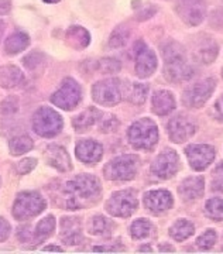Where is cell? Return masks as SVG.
<instances>
[{
  "instance_id": "23",
  "label": "cell",
  "mask_w": 223,
  "mask_h": 254,
  "mask_svg": "<svg viewBox=\"0 0 223 254\" xmlns=\"http://www.w3.org/2000/svg\"><path fill=\"white\" fill-rule=\"evenodd\" d=\"M65 40L67 43L75 48V50H83L89 46L90 43V34L88 30H85L80 26H72L67 30L65 33Z\"/></svg>"
},
{
  "instance_id": "27",
  "label": "cell",
  "mask_w": 223,
  "mask_h": 254,
  "mask_svg": "<svg viewBox=\"0 0 223 254\" xmlns=\"http://www.w3.org/2000/svg\"><path fill=\"white\" fill-rule=\"evenodd\" d=\"M30 44V38L28 36H26L24 33H14L6 40V44H4V48H6V53L10 55L18 54L21 51H24L27 47Z\"/></svg>"
},
{
  "instance_id": "8",
  "label": "cell",
  "mask_w": 223,
  "mask_h": 254,
  "mask_svg": "<svg viewBox=\"0 0 223 254\" xmlns=\"http://www.w3.org/2000/svg\"><path fill=\"white\" fill-rule=\"evenodd\" d=\"M137 196L132 190H117L106 202V210L116 218H129L137 209Z\"/></svg>"
},
{
  "instance_id": "22",
  "label": "cell",
  "mask_w": 223,
  "mask_h": 254,
  "mask_svg": "<svg viewBox=\"0 0 223 254\" xmlns=\"http://www.w3.org/2000/svg\"><path fill=\"white\" fill-rule=\"evenodd\" d=\"M24 81V75L20 68L14 65H4L0 66V86L4 89H11L21 85Z\"/></svg>"
},
{
  "instance_id": "49",
  "label": "cell",
  "mask_w": 223,
  "mask_h": 254,
  "mask_svg": "<svg viewBox=\"0 0 223 254\" xmlns=\"http://www.w3.org/2000/svg\"><path fill=\"white\" fill-rule=\"evenodd\" d=\"M45 3H58L60 0H44Z\"/></svg>"
},
{
  "instance_id": "32",
  "label": "cell",
  "mask_w": 223,
  "mask_h": 254,
  "mask_svg": "<svg viewBox=\"0 0 223 254\" xmlns=\"http://www.w3.org/2000/svg\"><path fill=\"white\" fill-rule=\"evenodd\" d=\"M152 226L151 222H149L147 219H139L133 222V225L130 227L132 230V237L136 239V240H142V239H146L149 237L152 233Z\"/></svg>"
},
{
  "instance_id": "6",
  "label": "cell",
  "mask_w": 223,
  "mask_h": 254,
  "mask_svg": "<svg viewBox=\"0 0 223 254\" xmlns=\"http://www.w3.org/2000/svg\"><path fill=\"white\" fill-rule=\"evenodd\" d=\"M45 209V200L37 192H21L13 205V215L18 220H27L40 215Z\"/></svg>"
},
{
  "instance_id": "7",
  "label": "cell",
  "mask_w": 223,
  "mask_h": 254,
  "mask_svg": "<svg viewBox=\"0 0 223 254\" xmlns=\"http://www.w3.org/2000/svg\"><path fill=\"white\" fill-rule=\"evenodd\" d=\"M92 96L102 106H113L123 98V85L116 78L96 82L92 88Z\"/></svg>"
},
{
  "instance_id": "1",
  "label": "cell",
  "mask_w": 223,
  "mask_h": 254,
  "mask_svg": "<svg viewBox=\"0 0 223 254\" xmlns=\"http://www.w3.org/2000/svg\"><path fill=\"white\" fill-rule=\"evenodd\" d=\"M100 193V182L93 175H78L65 184V206L68 209H80L93 203Z\"/></svg>"
},
{
  "instance_id": "12",
  "label": "cell",
  "mask_w": 223,
  "mask_h": 254,
  "mask_svg": "<svg viewBox=\"0 0 223 254\" xmlns=\"http://www.w3.org/2000/svg\"><path fill=\"white\" fill-rule=\"evenodd\" d=\"M178 164L179 158L177 153L172 150H165L154 160L151 171L155 177H158L161 180H168L178 171Z\"/></svg>"
},
{
  "instance_id": "42",
  "label": "cell",
  "mask_w": 223,
  "mask_h": 254,
  "mask_svg": "<svg viewBox=\"0 0 223 254\" xmlns=\"http://www.w3.org/2000/svg\"><path fill=\"white\" fill-rule=\"evenodd\" d=\"M215 115H216V119L223 123V95L215 103Z\"/></svg>"
},
{
  "instance_id": "13",
  "label": "cell",
  "mask_w": 223,
  "mask_h": 254,
  "mask_svg": "<svg viewBox=\"0 0 223 254\" xmlns=\"http://www.w3.org/2000/svg\"><path fill=\"white\" fill-rule=\"evenodd\" d=\"M187 157L195 171H204L214 161L215 148L208 144H191L187 147Z\"/></svg>"
},
{
  "instance_id": "44",
  "label": "cell",
  "mask_w": 223,
  "mask_h": 254,
  "mask_svg": "<svg viewBox=\"0 0 223 254\" xmlns=\"http://www.w3.org/2000/svg\"><path fill=\"white\" fill-rule=\"evenodd\" d=\"M45 252H64L63 247H58V246H48V247H44Z\"/></svg>"
},
{
  "instance_id": "47",
  "label": "cell",
  "mask_w": 223,
  "mask_h": 254,
  "mask_svg": "<svg viewBox=\"0 0 223 254\" xmlns=\"http://www.w3.org/2000/svg\"><path fill=\"white\" fill-rule=\"evenodd\" d=\"M140 252H151V247H142Z\"/></svg>"
},
{
  "instance_id": "40",
  "label": "cell",
  "mask_w": 223,
  "mask_h": 254,
  "mask_svg": "<svg viewBox=\"0 0 223 254\" xmlns=\"http://www.w3.org/2000/svg\"><path fill=\"white\" fill-rule=\"evenodd\" d=\"M10 235V225L6 219L0 218V242H4Z\"/></svg>"
},
{
  "instance_id": "5",
  "label": "cell",
  "mask_w": 223,
  "mask_h": 254,
  "mask_svg": "<svg viewBox=\"0 0 223 254\" xmlns=\"http://www.w3.org/2000/svg\"><path fill=\"white\" fill-rule=\"evenodd\" d=\"M63 126V118L50 108H40L33 116V128L38 136H57L61 133Z\"/></svg>"
},
{
  "instance_id": "50",
  "label": "cell",
  "mask_w": 223,
  "mask_h": 254,
  "mask_svg": "<svg viewBox=\"0 0 223 254\" xmlns=\"http://www.w3.org/2000/svg\"><path fill=\"white\" fill-rule=\"evenodd\" d=\"M0 185H1V180H0Z\"/></svg>"
},
{
  "instance_id": "33",
  "label": "cell",
  "mask_w": 223,
  "mask_h": 254,
  "mask_svg": "<svg viewBox=\"0 0 223 254\" xmlns=\"http://www.w3.org/2000/svg\"><path fill=\"white\" fill-rule=\"evenodd\" d=\"M206 216L216 222L223 220V199L221 198H212L206 202L205 206Z\"/></svg>"
},
{
  "instance_id": "26",
  "label": "cell",
  "mask_w": 223,
  "mask_h": 254,
  "mask_svg": "<svg viewBox=\"0 0 223 254\" xmlns=\"http://www.w3.org/2000/svg\"><path fill=\"white\" fill-rule=\"evenodd\" d=\"M88 230L93 236H109L113 230V223L105 216L96 215L89 220Z\"/></svg>"
},
{
  "instance_id": "39",
  "label": "cell",
  "mask_w": 223,
  "mask_h": 254,
  "mask_svg": "<svg viewBox=\"0 0 223 254\" xmlns=\"http://www.w3.org/2000/svg\"><path fill=\"white\" fill-rule=\"evenodd\" d=\"M37 165L36 158H24L21 160L20 163L16 164V171H17L20 175H26V174L31 173Z\"/></svg>"
},
{
  "instance_id": "48",
  "label": "cell",
  "mask_w": 223,
  "mask_h": 254,
  "mask_svg": "<svg viewBox=\"0 0 223 254\" xmlns=\"http://www.w3.org/2000/svg\"><path fill=\"white\" fill-rule=\"evenodd\" d=\"M160 250H170V252H174L172 247H160Z\"/></svg>"
},
{
  "instance_id": "17",
  "label": "cell",
  "mask_w": 223,
  "mask_h": 254,
  "mask_svg": "<svg viewBox=\"0 0 223 254\" xmlns=\"http://www.w3.org/2000/svg\"><path fill=\"white\" fill-rule=\"evenodd\" d=\"M76 157L82 163L95 164L103 155V147L95 140H82L76 145Z\"/></svg>"
},
{
  "instance_id": "37",
  "label": "cell",
  "mask_w": 223,
  "mask_h": 254,
  "mask_svg": "<svg viewBox=\"0 0 223 254\" xmlns=\"http://www.w3.org/2000/svg\"><path fill=\"white\" fill-rule=\"evenodd\" d=\"M102 118L103 119L99 120L98 125L103 133H109V131L116 130L117 126H119V122H117L116 116H113V115H105V116H102Z\"/></svg>"
},
{
  "instance_id": "2",
  "label": "cell",
  "mask_w": 223,
  "mask_h": 254,
  "mask_svg": "<svg viewBox=\"0 0 223 254\" xmlns=\"http://www.w3.org/2000/svg\"><path fill=\"white\" fill-rule=\"evenodd\" d=\"M164 75L170 82H185L192 78V68L187 63L184 48L177 43H170L164 48Z\"/></svg>"
},
{
  "instance_id": "4",
  "label": "cell",
  "mask_w": 223,
  "mask_h": 254,
  "mask_svg": "<svg viewBox=\"0 0 223 254\" xmlns=\"http://www.w3.org/2000/svg\"><path fill=\"white\" fill-rule=\"evenodd\" d=\"M139 168V157L133 154L120 155L109 161L103 170L105 177L112 181H129L134 178Z\"/></svg>"
},
{
  "instance_id": "10",
  "label": "cell",
  "mask_w": 223,
  "mask_h": 254,
  "mask_svg": "<svg viewBox=\"0 0 223 254\" xmlns=\"http://www.w3.org/2000/svg\"><path fill=\"white\" fill-rule=\"evenodd\" d=\"M215 81L214 79H204L192 85L184 92L182 102L187 105L188 108H202L206 103V100L211 98L214 93Z\"/></svg>"
},
{
  "instance_id": "41",
  "label": "cell",
  "mask_w": 223,
  "mask_h": 254,
  "mask_svg": "<svg viewBox=\"0 0 223 254\" xmlns=\"http://www.w3.org/2000/svg\"><path fill=\"white\" fill-rule=\"evenodd\" d=\"M214 185L216 187L215 190H222L223 187V164L222 165H219L216 170H215V181H214Z\"/></svg>"
},
{
  "instance_id": "28",
  "label": "cell",
  "mask_w": 223,
  "mask_h": 254,
  "mask_svg": "<svg viewBox=\"0 0 223 254\" xmlns=\"http://www.w3.org/2000/svg\"><path fill=\"white\" fill-rule=\"evenodd\" d=\"M195 232L194 225L191 222H188L185 219H179L177 220L170 229V235L174 240L177 242H182V240H187L188 237L192 236Z\"/></svg>"
},
{
  "instance_id": "18",
  "label": "cell",
  "mask_w": 223,
  "mask_h": 254,
  "mask_svg": "<svg viewBox=\"0 0 223 254\" xmlns=\"http://www.w3.org/2000/svg\"><path fill=\"white\" fill-rule=\"evenodd\" d=\"M45 160L51 167L57 168L61 173H67L72 168L70 155L61 145H50L45 151Z\"/></svg>"
},
{
  "instance_id": "46",
  "label": "cell",
  "mask_w": 223,
  "mask_h": 254,
  "mask_svg": "<svg viewBox=\"0 0 223 254\" xmlns=\"http://www.w3.org/2000/svg\"><path fill=\"white\" fill-rule=\"evenodd\" d=\"M4 30H6V23L3 20H0V40H1V37L4 34Z\"/></svg>"
},
{
  "instance_id": "35",
  "label": "cell",
  "mask_w": 223,
  "mask_h": 254,
  "mask_svg": "<svg viewBox=\"0 0 223 254\" xmlns=\"http://www.w3.org/2000/svg\"><path fill=\"white\" fill-rule=\"evenodd\" d=\"M129 36H130V33H129L127 28L117 27L112 33L110 38H109V47H112V48H120V47H123L127 43Z\"/></svg>"
},
{
  "instance_id": "19",
  "label": "cell",
  "mask_w": 223,
  "mask_h": 254,
  "mask_svg": "<svg viewBox=\"0 0 223 254\" xmlns=\"http://www.w3.org/2000/svg\"><path fill=\"white\" fill-rule=\"evenodd\" d=\"M61 239L68 245H79L82 242V229L79 219L64 218L61 222Z\"/></svg>"
},
{
  "instance_id": "30",
  "label": "cell",
  "mask_w": 223,
  "mask_h": 254,
  "mask_svg": "<svg viewBox=\"0 0 223 254\" xmlns=\"http://www.w3.org/2000/svg\"><path fill=\"white\" fill-rule=\"evenodd\" d=\"M54 229H55V218L54 216H47L37 225L36 232H34V240L37 243L44 242L47 237L53 235Z\"/></svg>"
},
{
  "instance_id": "36",
  "label": "cell",
  "mask_w": 223,
  "mask_h": 254,
  "mask_svg": "<svg viewBox=\"0 0 223 254\" xmlns=\"http://www.w3.org/2000/svg\"><path fill=\"white\" fill-rule=\"evenodd\" d=\"M215 243H216V233L212 229L206 230L205 233L201 235L197 240V245L201 250H211L215 246Z\"/></svg>"
},
{
  "instance_id": "34",
  "label": "cell",
  "mask_w": 223,
  "mask_h": 254,
  "mask_svg": "<svg viewBox=\"0 0 223 254\" xmlns=\"http://www.w3.org/2000/svg\"><path fill=\"white\" fill-rule=\"evenodd\" d=\"M96 69L100 73H116L122 69V64L116 58H102L96 64Z\"/></svg>"
},
{
  "instance_id": "11",
  "label": "cell",
  "mask_w": 223,
  "mask_h": 254,
  "mask_svg": "<svg viewBox=\"0 0 223 254\" xmlns=\"http://www.w3.org/2000/svg\"><path fill=\"white\" fill-rule=\"evenodd\" d=\"M179 17L189 26H198L205 18V4L202 0H179L177 6Z\"/></svg>"
},
{
  "instance_id": "29",
  "label": "cell",
  "mask_w": 223,
  "mask_h": 254,
  "mask_svg": "<svg viewBox=\"0 0 223 254\" xmlns=\"http://www.w3.org/2000/svg\"><path fill=\"white\" fill-rule=\"evenodd\" d=\"M216 55H218V46L211 38L205 40V43L201 47H198L195 51L197 60L202 64H211L216 58Z\"/></svg>"
},
{
  "instance_id": "15",
  "label": "cell",
  "mask_w": 223,
  "mask_h": 254,
  "mask_svg": "<svg viewBox=\"0 0 223 254\" xmlns=\"http://www.w3.org/2000/svg\"><path fill=\"white\" fill-rule=\"evenodd\" d=\"M197 125L185 116H177L168 123V134L174 143H184L195 134Z\"/></svg>"
},
{
  "instance_id": "14",
  "label": "cell",
  "mask_w": 223,
  "mask_h": 254,
  "mask_svg": "<svg viewBox=\"0 0 223 254\" xmlns=\"http://www.w3.org/2000/svg\"><path fill=\"white\" fill-rule=\"evenodd\" d=\"M157 69V57L144 46L139 43L136 48V73L139 78H149Z\"/></svg>"
},
{
  "instance_id": "3",
  "label": "cell",
  "mask_w": 223,
  "mask_h": 254,
  "mask_svg": "<svg viewBox=\"0 0 223 254\" xmlns=\"http://www.w3.org/2000/svg\"><path fill=\"white\" fill-rule=\"evenodd\" d=\"M127 136L136 150H152L158 141V128L151 119H140L130 126Z\"/></svg>"
},
{
  "instance_id": "24",
  "label": "cell",
  "mask_w": 223,
  "mask_h": 254,
  "mask_svg": "<svg viewBox=\"0 0 223 254\" xmlns=\"http://www.w3.org/2000/svg\"><path fill=\"white\" fill-rule=\"evenodd\" d=\"M102 118V113L95 108H89L85 112H82L78 118L74 119V127L76 128V131H86L88 128L92 126H95L96 123H99V120Z\"/></svg>"
},
{
  "instance_id": "20",
  "label": "cell",
  "mask_w": 223,
  "mask_h": 254,
  "mask_svg": "<svg viewBox=\"0 0 223 254\" xmlns=\"http://www.w3.org/2000/svg\"><path fill=\"white\" fill-rule=\"evenodd\" d=\"M204 178L202 177H189L179 185V195L185 200H194L204 195Z\"/></svg>"
},
{
  "instance_id": "38",
  "label": "cell",
  "mask_w": 223,
  "mask_h": 254,
  "mask_svg": "<svg viewBox=\"0 0 223 254\" xmlns=\"http://www.w3.org/2000/svg\"><path fill=\"white\" fill-rule=\"evenodd\" d=\"M23 63L26 65L27 69L30 71H36L38 66H41L44 63V55L38 54V53H33V54H28L23 60Z\"/></svg>"
},
{
  "instance_id": "25",
  "label": "cell",
  "mask_w": 223,
  "mask_h": 254,
  "mask_svg": "<svg viewBox=\"0 0 223 254\" xmlns=\"http://www.w3.org/2000/svg\"><path fill=\"white\" fill-rule=\"evenodd\" d=\"M149 86L146 83H130L127 86H123V95L129 102L134 105H143L147 99Z\"/></svg>"
},
{
  "instance_id": "43",
  "label": "cell",
  "mask_w": 223,
  "mask_h": 254,
  "mask_svg": "<svg viewBox=\"0 0 223 254\" xmlns=\"http://www.w3.org/2000/svg\"><path fill=\"white\" fill-rule=\"evenodd\" d=\"M10 11L9 0H0V16H4Z\"/></svg>"
},
{
  "instance_id": "31",
  "label": "cell",
  "mask_w": 223,
  "mask_h": 254,
  "mask_svg": "<svg viewBox=\"0 0 223 254\" xmlns=\"http://www.w3.org/2000/svg\"><path fill=\"white\" fill-rule=\"evenodd\" d=\"M33 145H34V143L28 136H18L10 140L9 150L13 155H20L30 151L33 148Z\"/></svg>"
},
{
  "instance_id": "9",
  "label": "cell",
  "mask_w": 223,
  "mask_h": 254,
  "mask_svg": "<svg viewBox=\"0 0 223 254\" xmlns=\"http://www.w3.org/2000/svg\"><path fill=\"white\" fill-rule=\"evenodd\" d=\"M80 96H82V92H80V86L78 85V82L74 81L71 78H67L63 82L61 88L53 95L51 102L61 109L72 110L78 106V103L80 102Z\"/></svg>"
},
{
  "instance_id": "16",
  "label": "cell",
  "mask_w": 223,
  "mask_h": 254,
  "mask_svg": "<svg viewBox=\"0 0 223 254\" xmlns=\"http://www.w3.org/2000/svg\"><path fill=\"white\" fill-rule=\"evenodd\" d=\"M172 195L165 190H150L144 195V205L152 213L165 212L172 206Z\"/></svg>"
},
{
  "instance_id": "21",
  "label": "cell",
  "mask_w": 223,
  "mask_h": 254,
  "mask_svg": "<svg viewBox=\"0 0 223 254\" xmlns=\"http://www.w3.org/2000/svg\"><path fill=\"white\" fill-rule=\"evenodd\" d=\"M175 109V99L168 91H158L152 96V110L158 116H165Z\"/></svg>"
},
{
  "instance_id": "45",
  "label": "cell",
  "mask_w": 223,
  "mask_h": 254,
  "mask_svg": "<svg viewBox=\"0 0 223 254\" xmlns=\"http://www.w3.org/2000/svg\"><path fill=\"white\" fill-rule=\"evenodd\" d=\"M93 250L95 252H115L117 249H115V247H95Z\"/></svg>"
}]
</instances>
